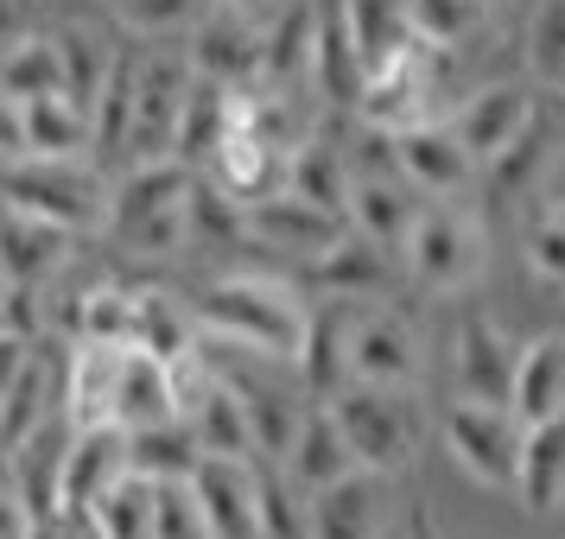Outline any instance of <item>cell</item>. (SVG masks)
<instances>
[{
	"label": "cell",
	"mask_w": 565,
	"mask_h": 539,
	"mask_svg": "<svg viewBox=\"0 0 565 539\" xmlns=\"http://www.w3.org/2000/svg\"><path fill=\"white\" fill-rule=\"evenodd\" d=\"M64 89V45H57V26L52 32H13V45L0 57V96H52Z\"/></svg>",
	"instance_id": "33"
},
{
	"label": "cell",
	"mask_w": 565,
	"mask_h": 539,
	"mask_svg": "<svg viewBox=\"0 0 565 539\" xmlns=\"http://www.w3.org/2000/svg\"><path fill=\"white\" fill-rule=\"evenodd\" d=\"M401 539H445V527H438V514L426 508V502H413V514H407V533Z\"/></svg>",
	"instance_id": "44"
},
{
	"label": "cell",
	"mask_w": 565,
	"mask_h": 539,
	"mask_svg": "<svg viewBox=\"0 0 565 539\" xmlns=\"http://www.w3.org/2000/svg\"><path fill=\"white\" fill-rule=\"evenodd\" d=\"M433 204H438V197H426L401 165H356L350 223H356L362 235H375L382 248H394L401 260H407V241H413V229L426 223V209H433Z\"/></svg>",
	"instance_id": "13"
},
{
	"label": "cell",
	"mask_w": 565,
	"mask_h": 539,
	"mask_svg": "<svg viewBox=\"0 0 565 539\" xmlns=\"http://www.w3.org/2000/svg\"><path fill=\"white\" fill-rule=\"evenodd\" d=\"M128 438H134V470L153 476V483H184L198 470V457H204V444H198V432L184 419L153 425V432H128Z\"/></svg>",
	"instance_id": "35"
},
{
	"label": "cell",
	"mask_w": 565,
	"mask_h": 539,
	"mask_svg": "<svg viewBox=\"0 0 565 539\" xmlns=\"http://www.w3.org/2000/svg\"><path fill=\"white\" fill-rule=\"evenodd\" d=\"M521 57H527V77L534 83L565 89V0H540L534 13H527Z\"/></svg>",
	"instance_id": "37"
},
{
	"label": "cell",
	"mask_w": 565,
	"mask_h": 539,
	"mask_svg": "<svg viewBox=\"0 0 565 539\" xmlns=\"http://www.w3.org/2000/svg\"><path fill=\"white\" fill-rule=\"evenodd\" d=\"M7 209L45 216L77 235H108L115 179L96 172V159H7Z\"/></svg>",
	"instance_id": "5"
},
{
	"label": "cell",
	"mask_w": 565,
	"mask_h": 539,
	"mask_svg": "<svg viewBox=\"0 0 565 539\" xmlns=\"http://www.w3.org/2000/svg\"><path fill=\"white\" fill-rule=\"evenodd\" d=\"M540 165H546V121H534V128L521 133V140H514L509 153H502L495 165H489V179L502 184L509 197H521V191H527V184L540 179Z\"/></svg>",
	"instance_id": "42"
},
{
	"label": "cell",
	"mask_w": 565,
	"mask_h": 539,
	"mask_svg": "<svg viewBox=\"0 0 565 539\" xmlns=\"http://www.w3.org/2000/svg\"><path fill=\"white\" fill-rule=\"evenodd\" d=\"M527 267H534L540 285L565 292V209H546L527 229Z\"/></svg>",
	"instance_id": "40"
},
{
	"label": "cell",
	"mask_w": 565,
	"mask_h": 539,
	"mask_svg": "<svg viewBox=\"0 0 565 539\" xmlns=\"http://www.w3.org/2000/svg\"><path fill=\"white\" fill-rule=\"evenodd\" d=\"M387 470H350L311 495V539H387Z\"/></svg>",
	"instance_id": "18"
},
{
	"label": "cell",
	"mask_w": 565,
	"mask_h": 539,
	"mask_svg": "<svg viewBox=\"0 0 565 539\" xmlns=\"http://www.w3.org/2000/svg\"><path fill=\"white\" fill-rule=\"evenodd\" d=\"M521 336L495 317V311H463L451 343H445V368H451V394L458 400H495L514 407V375H521Z\"/></svg>",
	"instance_id": "8"
},
{
	"label": "cell",
	"mask_w": 565,
	"mask_h": 539,
	"mask_svg": "<svg viewBox=\"0 0 565 539\" xmlns=\"http://www.w3.org/2000/svg\"><path fill=\"white\" fill-rule=\"evenodd\" d=\"M521 444H527V419L495 400H445L438 407V451L445 463L470 476L489 495H514L521 483Z\"/></svg>",
	"instance_id": "4"
},
{
	"label": "cell",
	"mask_w": 565,
	"mask_h": 539,
	"mask_svg": "<svg viewBox=\"0 0 565 539\" xmlns=\"http://www.w3.org/2000/svg\"><path fill=\"white\" fill-rule=\"evenodd\" d=\"M223 7H242V13H260V20H280L292 0H223Z\"/></svg>",
	"instance_id": "45"
},
{
	"label": "cell",
	"mask_w": 565,
	"mask_h": 539,
	"mask_svg": "<svg viewBox=\"0 0 565 539\" xmlns=\"http://www.w3.org/2000/svg\"><path fill=\"white\" fill-rule=\"evenodd\" d=\"M32 539H103V527H96V514L57 508L52 520H39V527H32Z\"/></svg>",
	"instance_id": "43"
},
{
	"label": "cell",
	"mask_w": 565,
	"mask_h": 539,
	"mask_svg": "<svg viewBox=\"0 0 565 539\" xmlns=\"http://www.w3.org/2000/svg\"><path fill=\"white\" fill-rule=\"evenodd\" d=\"M57 331L71 343H134V285H121V280L83 285L77 299H64Z\"/></svg>",
	"instance_id": "29"
},
{
	"label": "cell",
	"mask_w": 565,
	"mask_h": 539,
	"mask_svg": "<svg viewBox=\"0 0 565 539\" xmlns=\"http://www.w3.org/2000/svg\"><path fill=\"white\" fill-rule=\"evenodd\" d=\"M191 191H198V165H184V159L121 165L115 209H108V241L140 260H179L191 248Z\"/></svg>",
	"instance_id": "2"
},
{
	"label": "cell",
	"mask_w": 565,
	"mask_h": 539,
	"mask_svg": "<svg viewBox=\"0 0 565 539\" xmlns=\"http://www.w3.org/2000/svg\"><path fill=\"white\" fill-rule=\"evenodd\" d=\"M534 121H540V96L527 83H483V89H470V96L451 108V128H458V140L470 153L483 159V172L509 153Z\"/></svg>",
	"instance_id": "16"
},
{
	"label": "cell",
	"mask_w": 565,
	"mask_h": 539,
	"mask_svg": "<svg viewBox=\"0 0 565 539\" xmlns=\"http://www.w3.org/2000/svg\"><path fill=\"white\" fill-rule=\"evenodd\" d=\"M235 108H242V89L210 83V77L191 83V103H184V121H179V159L184 165L204 172L210 159H216V147L235 133Z\"/></svg>",
	"instance_id": "30"
},
{
	"label": "cell",
	"mask_w": 565,
	"mask_h": 539,
	"mask_svg": "<svg viewBox=\"0 0 565 539\" xmlns=\"http://www.w3.org/2000/svg\"><path fill=\"white\" fill-rule=\"evenodd\" d=\"M223 368H230V381L242 387V400H248V419H255V451L280 463L286 451L299 444V432H306V412L318 407V394H311L306 381H255V356L223 362Z\"/></svg>",
	"instance_id": "19"
},
{
	"label": "cell",
	"mask_w": 565,
	"mask_h": 539,
	"mask_svg": "<svg viewBox=\"0 0 565 539\" xmlns=\"http://www.w3.org/2000/svg\"><path fill=\"white\" fill-rule=\"evenodd\" d=\"M52 419V356L39 343L7 336V387H0V444H26Z\"/></svg>",
	"instance_id": "22"
},
{
	"label": "cell",
	"mask_w": 565,
	"mask_h": 539,
	"mask_svg": "<svg viewBox=\"0 0 565 539\" xmlns=\"http://www.w3.org/2000/svg\"><path fill=\"white\" fill-rule=\"evenodd\" d=\"M134 343H77L64 362V419L71 425H115L121 375H128Z\"/></svg>",
	"instance_id": "20"
},
{
	"label": "cell",
	"mask_w": 565,
	"mask_h": 539,
	"mask_svg": "<svg viewBox=\"0 0 565 539\" xmlns=\"http://www.w3.org/2000/svg\"><path fill=\"white\" fill-rule=\"evenodd\" d=\"M267 45H274V20L223 7V0H210L204 20L184 32L191 71L210 83H230V89H260L267 83Z\"/></svg>",
	"instance_id": "7"
},
{
	"label": "cell",
	"mask_w": 565,
	"mask_h": 539,
	"mask_svg": "<svg viewBox=\"0 0 565 539\" xmlns=\"http://www.w3.org/2000/svg\"><path fill=\"white\" fill-rule=\"evenodd\" d=\"M77 229H57L45 216H26V209H7V280H32L52 285L71 260H77Z\"/></svg>",
	"instance_id": "26"
},
{
	"label": "cell",
	"mask_w": 565,
	"mask_h": 539,
	"mask_svg": "<svg viewBox=\"0 0 565 539\" xmlns=\"http://www.w3.org/2000/svg\"><path fill=\"white\" fill-rule=\"evenodd\" d=\"M407 280L438 299H470L489 280V229L477 209L438 197L407 241Z\"/></svg>",
	"instance_id": "6"
},
{
	"label": "cell",
	"mask_w": 565,
	"mask_h": 539,
	"mask_svg": "<svg viewBox=\"0 0 565 539\" xmlns=\"http://www.w3.org/2000/svg\"><path fill=\"white\" fill-rule=\"evenodd\" d=\"M401 273H407V260L394 255V248H382L375 235H362L356 223H350V235H343V241H331L318 260H306V267H299V280H306L318 299H350V305L387 299Z\"/></svg>",
	"instance_id": "11"
},
{
	"label": "cell",
	"mask_w": 565,
	"mask_h": 539,
	"mask_svg": "<svg viewBox=\"0 0 565 539\" xmlns=\"http://www.w3.org/2000/svg\"><path fill=\"white\" fill-rule=\"evenodd\" d=\"M159 539H210L204 502H198L191 476L184 483H159Z\"/></svg>",
	"instance_id": "41"
},
{
	"label": "cell",
	"mask_w": 565,
	"mask_h": 539,
	"mask_svg": "<svg viewBox=\"0 0 565 539\" xmlns=\"http://www.w3.org/2000/svg\"><path fill=\"white\" fill-rule=\"evenodd\" d=\"M191 488H198V502H204L210 539H267L260 457H198Z\"/></svg>",
	"instance_id": "15"
},
{
	"label": "cell",
	"mask_w": 565,
	"mask_h": 539,
	"mask_svg": "<svg viewBox=\"0 0 565 539\" xmlns=\"http://www.w3.org/2000/svg\"><path fill=\"white\" fill-rule=\"evenodd\" d=\"M184 419V394H179V368L153 349H128V375H121V400H115V425L121 432H153Z\"/></svg>",
	"instance_id": "23"
},
{
	"label": "cell",
	"mask_w": 565,
	"mask_h": 539,
	"mask_svg": "<svg viewBox=\"0 0 565 539\" xmlns=\"http://www.w3.org/2000/svg\"><path fill=\"white\" fill-rule=\"evenodd\" d=\"M280 463H286V476L306 488V495H318L324 483L350 476V470H362L356 444H350V432H343V419L331 412V400H318V407L306 412V432H299V444H292Z\"/></svg>",
	"instance_id": "25"
},
{
	"label": "cell",
	"mask_w": 565,
	"mask_h": 539,
	"mask_svg": "<svg viewBox=\"0 0 565 539\" xmlns=\"http://www.w3.org/2000/svg\"><path fill=\"white\" fill-rule=\"evenodd\" d=\"M57 45H64V89H71L77 103H96L121 52H108L89 26H57Z\"/></svg>",
	"instance_id": "38"
},
{
	"label": "cell",
	"mask_w": 565,
	"mask_h": 539,
	"mask_svg": "<svg viewBox=\"0 0 565 539\" xmlns=\"http://www.w3.org/2000/svg\"><path fill=\"white\" fill-rule=\"evenodd\" d=\"M311 83L337 115H356L362 89H369V57L356 45L350 0H311Z\"/></svg>",
	"instance_id": "14"
},
{
	"label": "cell",
	"mask_w": 565,
	"mask_h": 539,
	"mask_svg": "<svg viewBox=\"0 0 565 539\" xmlns=\"http://www.w3.org/2000/svg\"><path fill=\"white\" fill-rule=\"evenodd\" d=\"M514 412L534 419H559L565 412V331H540L521 349V375H514Z\"/></svg>",
	"instance_id": "31"
},
{
	"label": "cell",
	"mask_w": 565,
	"mask_h": 539,
	"mask_svg": "<svg viewBox=\"0 0 565 539\" xmlns=\"http://www.w3.org/2000/svg\"><path fill=\"white\" fill-rule=\"evenodd\" d=\"M89 514H96L103 539H159V483L140 476V470H128Z\"/></svg>",
	"instance_id": "34"
},
{
	"label": "cell",
	"mask_w": 565,
	"mask_h": 539,
	"mask_svg": "<svg viewBox=\"0 0 565 539\" xmlns=\"http://www.w3.org/2000/svg\"><path fill=\"white\" fill-rule=\"evenodd\" d=\"M483 7L489 0H413V26H419L426 45L451 52V45H463L470 32L483 26Z\"/></svg>",
	"instance_id": "39"
},
{
	"label": "cell",
	"mask_w": 565,
	"mask_h": 539,
	"mask_svg": "<svg viewBox=\"0 0 565 539\" xmlns=\"http://www.w3.org/2000/svg\"><path fill=\"white\" fill-rule=\"evenodd\" d=\"M248 235H255L267 255H286V260H318L331 241H343L350 235V216L331 204H311L306 191H274V197H260V204H248Z\"/></svg>",
	"instance_id": "12"
},
{
	"label": "cell",
	"mask_w": 565,
	"mask_h": 539,
	"mask_svg": "<svg viewBox=\"0 0 565 539\" xmlns=\"http://www.w3.org/2000/svg\"><path fill=\"white\" fill-rule=\"evenodd\" d=\"M394 165L426 197H463L477 184V172H483V159L463 147L451 121H413V128H401L394 133Z\"/></svg>",
	"instance_id": "17"
},
{
	"label": "cell",
	"mask_w": 565,
	"mask_h": 539,
	"mask_svg": "<svg viewBox=\"0 0 565 539\" xmlns=\"http://www.w3.org/2000/svg\"><path fill=\"white\" fill-rule=\"evenodd\" d=\"M286 184L306 191L311 204H331L350 216V191H356V153L337 140L331 128H311L299 147H292V165H286Z\"/></svg>",
	"instance_id": "27"
},
{
	"label": "cell",
	"mask_w": 565,
	"mask_h": 539,
	"mask_svg": "<svg viewBox=\"0 0 565 539\" xmlns=\"http://www.w3.org/2000/svg\"><path fill=\"white\" fill-rule=\"evenodd\" d=\"M7 108V159H96V115L71 89L52 96H0Z\"/></svg>",
	"instance_id": "10"
},
{
	"label": "cell",
	"mask_w": 565,
	"mask_h": 539,
	"mask_svg": "<svg viewBox=\"0 0 565 539\" xmlns=\"http://www.w3.org/2000/svg\"><path fill=\"white\" fill-rule=\"evenodd\" d=\"M134 470V438L121 425H77L64 457V508L89 514Z\"/></svg>",
	"instance_id": "21"
},
{
	"label": "cell",
	"mask_w": 565,
	"mask_h": 539,
	"mask_svg": "<svg viewBox=\"0 0 565 539\" xmlns=\"http://www.w3.org/2000/svg\"><path fill=\"white\" fill-rule=\"evenodd\" d=\"M331 412L343 419V432L356 444V457L369 470L401 476L419 463L426 438H438V412H426L419 387H387V381H350L331 394Z\"/></svg>",
	"instance_id": "3"
},
{
	"label": "cell",
	"mask_w": 565,
	"mask_h": 539,
	"mask_svg": "<svg viewBox=\"0 0 565 539\" xmlns=\"http://www.w3.org/2000/svg\"><path fill=\"white\" fill-rule=\"evenodd\" d=\"M108 13H115V26L134 32V39H184V32L204 20L210 0H103Z\"/></svg>",
	"instance_id": "36"
},
{
	"label": "cell",
	"mask_w": 565,
	"mask_h": 539,
	"mask_svg": "<svg viewBox=\"0 0 565 539\" xmlns=\"http://www.w3.org/2000/svg\"><path fill=\"white\" fill-rule=\"evenodd\" d=\"M426 331L407 305H387V299H369L350 317V375L356 381H387V387H419L426 381Z\"/></svg>",
	"instance_id": "9"
},
{
	"label": "cell",
	"mask_w": 565,
	"mask_h": 539,
	"mask_svg": "<svg viewBox=\"0 0 565 539\" xmlns=\"http://www.w3.org/2000/svg\"><path fill=\"white\" fill-rule=\"evenodd\" d=\"M89 115H96V159H108V165H121V159L134 153V115H140V57H115V71H108L103 96L89 103Z\"/></svg>",
	"instance_id": "32"
},
{
	"label": "cell",
	"mask_w": 565,
	"mask_h": 539,
	"mask_svg": "<svg viewBox=\"0 0 565 539\" xmlns=\"http://www.w3.org/2000/svg\"><path fill=\"white\" fill-rule=\"evenodd\" d=\"M198 317H204V343H223L235 356L260 362H292L311 343V305L299 285L274 280V273H223L198 292Z\"/></svg>",
	"instance_id": "1"
},
{
	"label": "cell",
	"mask_w": 565,
	"mask_h": 539,
	"mask_svg": "<svg viewBox=\"0 0 565 539\" xmlns=\"http://www.w3.org/2000/svg\"><path fill=\"white\" fill-rule=\"evenodd\" d=\"M134 349H153L166 362H184L204 349V317L198 299L184 305L179 292L166 285H134Z\"/></svg>",
	"instance_id": "24"
},
{
	"label": "cell",
	"mask_w": 565,
	"mask_h": 539,
	"mask_svg": "<svg viewBox=\"0 0 565 539\" xmlns=\"http://www.w3.org/2000/svg\"><path fill=\"white\" fill-rule=\"evenodd\" d=\"M514 502L534 514V520H546V514L565 508V412L559 419H534V425H527Z\"/></svg>",
	"instance_id": "28"
}]
</instances>
